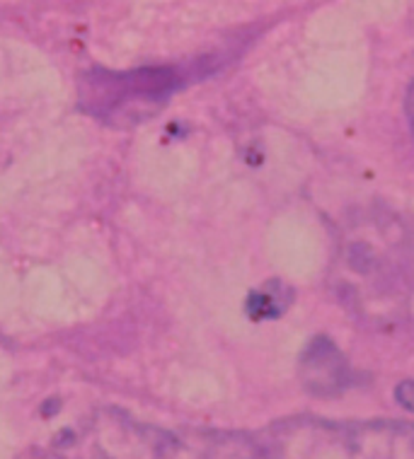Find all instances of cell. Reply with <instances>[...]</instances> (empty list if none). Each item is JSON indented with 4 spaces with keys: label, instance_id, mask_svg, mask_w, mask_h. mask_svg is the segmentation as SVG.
Instances as JSON below:
<instances>
[{
    "label": "cell",
    "instance_id": "obj_1",
    "mask_svg": "<svg viewBox=\"0 0 414 459\" xmlns=\"http://www.w3.org/2000/svg\"><path fill=\"white\" fill-rule=\"evenodd\" d=\"M264 459H414V426L288 419L260 437Z\"/></svg>",
    "mask_w": 414,
    "mask_h": 459
},
{
    "label": "cell",
    "instance_id": "obj_2",
    "mask_svg": "<svg viewBox=\"0 0 414 459\" xmlns=\"http://www.w3.org/2000/svg\"><path fill=\"white\" fill-rule=\"evenodd\" d=\"M410 119H412V128H414V88L410 92Z\"/></svg>",
    "mask_w": 414,
    "mask_h": 459
}]
</instances>
